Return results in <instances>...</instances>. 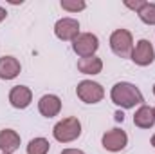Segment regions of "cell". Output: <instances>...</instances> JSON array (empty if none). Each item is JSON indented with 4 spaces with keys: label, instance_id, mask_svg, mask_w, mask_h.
<instances>
[{
    "label": "cell",
    "instance_id": "19",
    "mask_svg": "<svg viewBox=\"0 0 155 154\" xmlns=\"http://www.w3.org/2000/svg\"><path fill=\"white\" fill-rule=\"evenodd\" d=\"M61 154H85L83 151H79V149H63Z\"/></svg>",
    "mask_w": 155,
    "mask_h": 154
},
{
    "label": "cell",
    "instance_id": "10",
    "mask_svg": "<svg viewBox=\"0 0 155 154\" xmlns=\"http://www.w3.org/2000/svg\"><path fill=\"white\" fill-rule=\"evenodd\" d=\"M38 111L45 118H52L61 111V100L56 94H45L38 102Z\"/></svg>",
    "mask_w": 155,
    "mask_h": 154
},
{
    "label": "cell",
    "instance_id": "6",
    "mask_svg": "<svg viewBox=\"0 0 155 154\" xmlns=\"http://www.w3.org/2000/svg\"><path fill=\"white\" fill-rule=\"evenodd\" d=\"M132 60L134 64L137 65H150L152 62L155 60V51H153V45L150 44V40H139L132 51Z\"/></svg>",
    "mask_w": 155,
    "mask_h": 154
},
{
    "label": "cell",
    "instance_id": "5",
    "mask_svg": "<svg viewBox=\"0 0 155 154\" xmlns=\"http://www.w3.org/2000/svg\"><path fill=\"white\" fill-rule=\"evenodd\" d=\"M97 47H99V40L92 33H79V37L72 42L74 53H76L78 56H81V58L94 56V53L97 51Z\"/></svg>",
    "mask_w": 155,
    "mask_h": 154
},
{
    "label": "cell",
    "instance_id": "7",
    "mask_svg": "<svg viewBox=\"0 0 155 154\" xmlns=\"http://www.w3.org/2000/svg\"><path fill=\"white\" fill-rule=\"evenodd\" d=\"M126 143H128V136L121 129H112V131H107L103 134V147L110 152L123 151L126 147Z\"/></svg>",
    "mask_w": 155,
    "mask_h": 154
},
{
    "label": "cell",
    "instance_id": "15",
    "mask_svg": "<svg viewBox=\"0 0 155 154\" xmlns=\"http://www.w3.org/2000/svg\"><path fill=\"white\" fill-rule=\"evenodd\" d=\"M137 15H139V18H141L144 24L155 26V4L153 2H146V4L137 11Z\"/></svg>",
    "mask_w": 155,
    "mask_h": 154
},
{
    "label": "cell",
    "instance_id": "11",
    "mask_svg": "<svg viewBox=\"0 0 155 154\" xmlns=\"http://www.w3.org/2000/svg\"><path fill=\"white\" fill-rule=\"evenodd\" d=\"M20 147V134L13 129L0 131V151L7 154H13Z\"/></svg>",
    "mask_w": 155,
    "mask_h": 154
},
{
    "label": "cell",
    "instance_id": "13",
    "mask_svg": "<svg viewBox=\"0 0 155 154\" xmlns=\"http://www.w3.org/2000/svg\"><path fill=\"white\" fill-rule=\"evenodd\" d=\"M134 123L141 129H150L155 123V111L150 105H141L135 114H134Z\"/></svg>",
    "mask_w": 155,
    "mask_h": 154
},
{
    "label": "cell",
    "instance_id": "16",
    "mask_svg": "<svg viewBox=\"0 0 155 154\" xmlns=\"http://www.w3.org/2000/svg\"><path fill=\"white\" fill-rule=\"evenodd\" d=\"M49 147H51V143L45 138H35L27 145V154H47Z\"/></svg>",
    "mask_w": 155,
    "mask_h": 154
},
{
    "label": "cell",
    "instance_id": "4",
    "mask_svg": "<svg viewBox=\"0 0 155 154\" xmlns=\"http://www.w3.org/2000/svg\"><path fill=\"white\" fill-rule=\"evenodd\" d=\"M110 47H112V51L116 53L117 56H121V58L128 56L134 51L132 33L126 31V29H116L112 33V37H110Z\"/></svg>",
    "mask_w": 155,
    "mask_h": 154
},
{
    "label": "cell",
    "instance_id": "22",
    "mask_svg": "<svg viewBox=\"0 0 155 154\" xmlns=\"http://www.w3.org/2000/svg\"><path fill=\"white\" fill-rule=\"evenodd\" d=\"M152 145H153V147H155V134H153V136H152Z\"/></svg>",
    "mask_w": 155,
    "mask_h": 154
},
{
    "label": "cell",
    "instance_id": "1",
    "mask_svg": "<svg viewBox=\"0 0 155 154\" xmlns=\"http://www.w3.org/2000/svg\"><path fill=\"white\" fill-rule=\"evenodd\" d=\"M110 98H112V102L116 105L123 107V109H132V107H135V105L144 102L141 91L134 83H130V82H119V83H116L112 87V91H110Z\"/></svg>",
    "mask_w": 155,
    "mask_h": 154
},
{
    "label": "cell",
    "instance_id": "21",
    "mask_svg": "<svg viewBox=\"0 0 155 154\" xmlns=\"http://www.w3.org/2000/svg\"><path fill=\"white\" fill-rule=\"evenodd\" d=\"M116 120H117V121H123V120H124V114H123L121 111H117V113H116Z\"/></svg>",
    "mask_w": 155,
    "mask_h": 154
},
{
    "label": "cell",
    "instance_id": "2",
    "mask_svg": "<svg viewBox=\"0 0 155 154\" xmlns=\"http://www.w3.org/2000/svg\"><path fill=\"white\" fill-rule=\"evenodd\" d=\"M52 134L58 142L61 143H69V142H74L79 138L81 134V123L79 120L74 116H69V118H63L61 121H58L52 129Z\"/></svg>",
    "mask_w": 155,
    "mask_h": 154
},
{
    "label": "cell",
    "instance_id": "9",
    "mask_svg": "<svg viewBox=\"0 0 155 154\" xmlns=\"http://www.w3.org/2000/svg\"><path fill=\"white\" fill-rule=\"evenodd\" d=\"M31 102H33V93H31L29 87L16 85V87L11 89V93H9V103L15 109H25Z\"/></svg>",
    "mask_w": 155,
    "mask_h": 154
},
{
    "label": "cell",
    "instance_id": "18",
    "mask_svg": "<svg viewBox=\"0 0 155 154\" xmlns=\"http://www.w3.org/2000/svg\"><path fill=\"white\" fill-rule=\"evenodd\" d=\"M144 4H146L144 0H135V2H128V0H126V2H124V5H126V7H130V9H134V11H139Z\"/></svg>",
    "mask_w": 155,
    "mask_h": 154
},
{
    "label": "cell",
    "instance_id": "12",
    "mask_svg": "<svg viewBox=\"0 0 155 154\" xmlns=\"http://www.w3.org/2000/svg\"><path fill=\"white\" fill-rule=\"evenodd\" d=\"M20 62L15 56H2L0 58V78L2 80H13L20 75Z\"/></svg>",
    "mask_w": 155,
    "mask_h": 154
},
{
    "label": "cell",
    "instance_id": "8",
    "mask_svg": "<svg viewBox=\"0 0 155 154\" xmlns=\"http://www.w3.org/2000/svg\"><path fill=\"white\" fill-rule=\"evenodd\" d=\"M54 33L60 40H74L79 37V22L76 18H61L54 26Z\"/></svg>",
    "mask_w": 155,
    "mask_h": 154
},
{
    "label": "cell",
    "instance_id": "14",
    "mask_svg": "<svg viewBox=\"0 0 155 154\" xmlns=\"http://www.w3.org/2000/svg\"><path fill=\"white\" fill-rule=\"evenodd\" d=\"M101 69H103V62L96 54L78 60V71L83 73V75H99Z\"/></svg>",
    "mask_w": 155,
    "mask_h": 154
},
{
    "label": "cell",
    "instance_id": "20",
    "mask_svg": "<svg viewBox=\"0 0 155 154\" xmlns=\"http://www.w3.org/2000/svg\"><path fill=\"white\" fill-rule=\"evenodd\" d=\"M5 16H7V11L0 5V22H2V20H5Z\"/></svg>",
    "mask_w": 155,
    "mask_h": 154
},
{
    "label": "cell",
    "instance_id": "24",
    "mask_svg": "<svg viewBox=\"0 0 155 154\" xmlns=\"http://www.w3.org/2000/svg\"><path fill=\"white\" fill-rule=\"evenodd\" d=\"M2 154H7V152H2Z\"/></svg>",
    "mask_w": 155,
    "mask_h": 154
},
{
    "label": "cell",
    "instance_id": "23",
    "mask_svg": "<svg viewBox=\"0 0 155 154\" xmlns=\"http://www.w3.org/2000/svg\"><path fill=\"white\" fill-rule=\"evenodd\" d=\"M153 94H155V85H153Z\"/></svg>",
    "mask_w": 155,
    "mask_h": 154
},
{
    "label": "cell",
    "instance_id": "17",
    "mask_svg": "<svg viewBox=\"0 0 155 154\" xmlns=\"http://www.w3.org/2000/svg\"><path fill=\"white\" fill-rule=\"evenodd\" d=\"M61 7L65 11H72V13H78V11H83L87 7V4L83 0H61Z\"/></svg>",
    "mask_w": 155,
    "mask_h": 154
},
{
    "label": "cell",
    "instance_id": "3",
    "mask_svg": "<svg viewBox=\"0 0 155 154\" xmlns=\"http://www.w3.org/2000/svg\"><path fill=\"white\" fill-rule=\"evenodd\" d=\"M76 94L78 98L85 103H97L103 100L105 96V91L103 87L97 83V82H92V80H83L79 82L76 87Z\"/></svg>",
    "mask_w": 155,
    "mask_h": 154
},
{
    "label": "cell",
    "instance_id": "25",
    "mask_svg": "<svg viewBox=\"0 0 155 154\" xmlns=\"http://www.w3.org/2000/svg\"><path fill=\"white\" fill-rule=\"evenodd\" d=\"M153 111H155V107H153Z\"/></svg>",
    "mask_w": 155,
    "mask_h": 154
}]
</instances>
